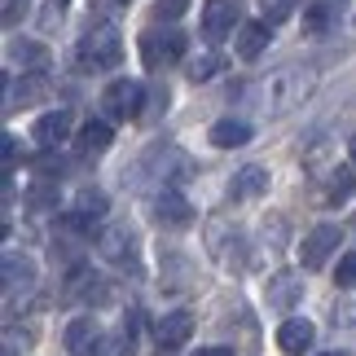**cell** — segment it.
Listing matches in <instances>:
<instances>
[{"label":"cell","instance_id":"1","mask_svg":"<svg viewBox=\"0 0 356 356\" xmlns=\"http://www.w3.org/2000/svg\"><path fill=\"white\" fill-rule=\"evenodd\" d=\"M308 88H312V71H282V75L264 79L251 102L259 115H286L291 106H299L308 97Z\"/></svg>","mask_w":356,"mask_h":356},{"label":"cell","instance_id":"2","mask_svg":"<svg viewBox=\"0 0 356 356\" xmlns=\"http://www.w3.org/2000/svg\"><path fill=\"white\" fill-rule=\"evenodd\" d=\"M123 58V40L111 22L92 26V31L79 40V71H115Z\"/></svg>","mask_w":356,"mask_h":356},{"label":"cell","instance_id":"3","mask_svg":"<svg viewBox=\"0 0 356 356\" xmlns=\"http://www.w3.org/2000/svg\"><path fill=\"white\" fill-rule=\"evenodd\" d=\"M102 106H106L111 119H136L145 111V84H141V79H115V84L106 88Z\"/></svg>","mask_w":356,"mask_h":356},{"label":"cell","instance_id":"4","mask_svg":"<svg viewBox=\"0 0 356 356\" xmlns=\"http://www.w3.org/2000/svg\"><path fill=\"white\" fill-rule=\"evenodd\" d=\"M181 53H185V35H181V31H145V35H141V58H145L149 71H159V66L176 62Z\"/></svg>","mask_w":356,"mask_h":356},{"label":"cell","instance_id":"5","mask_svg":"<svg viewBox=\"0 0 356 356\" xmlns=\"http://www.w3.org/2000/svg\"><path fill=\"white\" fill-rule=\"evenodd\" d=\"M234 26H242V0H207L202 5V35L225 40Z\"/></svg>","mask_w":356,"mask_h":356},{"label":"cell","instance_id":"6","mask_svg":"<svg viewBox=\"0 0 356 356\" xmlns=\"http://www.w3.org/2000/svg\"><path fill=\"white\" fill-rule=\"evenodd\" d=\"M339 246V225H317L312 234H304V246H299V264L304 268H321L330 251Z\"/></svg>","mask_w":356,"mask_h":356},{"label":"cell","instance_id":"7","mask_svg":"<svg viewBox=\"0 0 356 356\" xmlns=\"http://www.w3.org/2000/svg\"><path fill=\"white\" fill-rule=\"evenodd\" d=\"M62 339H66V352H71V356H102V343H106L102 325L92 317H75L71 325H66Z\"/></svg>","mask_w":356,"mask_h":356},{"label":"cell","instance_id":"8","mask_svg":"<svg viewBox=\"0 0 356 356\" xmlns=\"http://www.w3.org/2000/svg\"><path fill=\"white\" fill-rule=\"evenodd\" d=\"M154 220L172 225V229H185V225H194V207H189L185 194H176V189H163V194L154 198Z\"/></svg>","mask_w":356,"mask_h":356},{"label":"cell","instance_id":"9","mask_svg":"<svg viewBox=\"0 0 356 356\" xmlns=\"http://www.w3.org/2000/svg\"><path fill=\"white\" fill-rule=\"evenodd\" d=\"M31 136H35L44 149H58L66 136H71V111H49V115H40L35 128H31Z\"/></svg>","mask_w":356,"mask_h":356},{"label":"cell","instance_id":"10","mask_svg":"<svg viewBox=\"0 0 356 356\" xmlns=\"http://www.w3.org/2000/svg\"><path fill=\"white\" fill-rule=\"evenodd\" d=\"M312 339H317V325L304 321V317H291V321H282V330H277V343L286 356H304L312 348Z\"/></svg>","mask_w":356,"mask_h":356},{"label":"cell","instance_id":"11","mask_svg":"<svg viewBox=\"0 0 356 356\" xmlns=\"http://www.w3.org/2000/svg\"><path fill=\"white\" fill-rule=\"evenodd\" d=\"M189 334H194V317H189V312H168V317H159V325H154L159 348H181Z\"/></svg>","mask_w":356,"mask_h":356},{"label":"cell","instance_id":"12","mask_svg":"<svg viewBox=\"0 0 356 356\" xmlns=\"http://www.w3.org/2000/svg\"><path fill=\"white\" fill-rule=\"evenodd\" d=\"M229 194H234V198H259V194H268V168H259V163H246V168L234 176Z\"/></svg>","mask_w":356,"mask_h":356},{"label":"cell","instance_id":"13","mask_svg":"<svg viewBox=\"0 0 356 356\" xmlns=\"http://www.w3.org/2000/svg\"><path fill=\"white\" fill-rule=\"evenodd\" d=\"M251 141V123L246 119H220V123H211V145L216 149H238Z\"/></svg>","mask_w":356,"mask_h":356},{"label":"cell","instance_id":"14","mask_svg":"<svg viewBox=\"0 0 356 356\" xmlns=\"http://www.w3.org/2000/svg\"><path fill=\"white\" fill-rule=\"evenodd\" d=\"M273 40V22H242L238 26V53L242 58H259Z\"/></svg>","mask_w":356,"mask_h":356},{"label":"cell","instance_id":"15","mask_svg":"<svg viewBox=\"0 0 356 356\" xmlns=\"http://www.w3.org/2000/svg\"><path fill=\"white\" fill-rule=\"evenodd\" d=\"M115 141V128L106 119H88L84 128H79V136H75V145H79V154H102L106 145Z\"/></svg>","mask_w":356,"mask_h":356},{"label":"cell","instance_id":"16","mask_svg":"<svg viewBox=\"0 0 356 356\" xmlns=\"http://www.w3.org/2000/svg\"><path fill=\"white\" fill-rule=\"evenodd\" d=\"M352 189H356L352 168H334L330 181H325V189H321V202H325V207H343V202L352 198Z\"/></svg>","mask_w":356,"mask_h":356},{"label":"cell","instance_id":"17","mask_svg":"<svg viewBox=\"0 0 356 356\" xmlns=\"http://www.w3.org/2000/svg\"><path fill=\"white\" fill-rule=\"evenodd\" d=\"M299 291H304V282H299L295 273H277V277L268 282V304L273 308H291V304H299Z\"/></svg>","mask_w":356,"mask_h":356},{"label":"cell","instance_id":"18","mask_svg":"<svg viewBox=\"0 0 356 356\" xmlns=\"http://www.w3.org/2000/svg\"><path fill=\"white\" fill-rule=\"evenodd\" d=\"M44 92H49V79L40 75V71H35V75H22L18 84H13V92H9V111H13V106H31V102H40Z\"/></svg>","mask_w":356,"mask_h":356},{"label":"cell","instance_id":"19","mask_svg":"<svg viewBox=\"0 0 356 356\" xmlns=\"http://www.w3.org/2000/svg\"><path fill=\"white\" fill-rule=\"evenodd\" d=\"M18 282H22V286H31V282H35V268H31V259L5 255V295H9V299L18 295Z\"/></svg>","mask_w":356,"mask_h":356},{"label":"cell","instance_id":"20","mask_svg":"<svg viewBox=\"0 0 356 356\" xmlns=\"http://www.w3.org/2000/svg\"><path fill=\"white\" fill-rule=\"evenodd\" d=\"M106 211H111V202H106V194H102V189H84V194L75 198V216H79V220H84V225L102 220Z\"/></svg>","mask_w":356,"mask_h":356},{"label":"cell","instance_id":"21","mask_svg":"<svg viewBox=\"0 0 356 356\" xmlns=\"http://www.w3.org/2000/svg\"><path fill=\"white\" fill-rule=\"evenodd\" d=\"M9 58L18 66H26V71H40V66L49 62V49L35 44V40H18V44H9Z\"/></svg>","mask_w":356,"mask_h":356},{"label":"cell","instance_id":"22","mask_svg":"<svg viewBox=\"0 0 356 356\" xmlns=\"http://www.w3.org/2000/svg\"><path fill=\"white\" fill-rule=\"evenodd\" d=\"M97 251L106 259H123V255L132 251V234H128V229H106V234L97 238Z\"/></svg>","mask_w":356,"mask_h":356},{"label":"cell","instance_id":"23","mask_svg":"<svg viewBox=\"0 0 356 356\" xmlns=\"http://www.w3.org/2000/svg\"><path fill=\"white\" fill-rule=\"evenodd\" d=\"M330 18H334V9H330V5H321V0H317V5H312V9L304 13V31H308V35H321L325 26H330Z\"/></svg>","mask_w":356,"mask_h":356},{"label":"cell","instance_id":"24","mask_svg":"<svg viewBox=\"0 0 356 356\" xmlns=\"http://www.w3.org/2000/svg\"><path fill=\"white\" fill-rule=\"evenodd\" d=\"M216 71H220V58H216V53H202V58H194V62H189V79H194V84H202V79H211Z\"/></svg>","mask_w":356,"mask_h":356},{"label":"cell","instance_id":"25","mask_svg":"<svg viewBox=\"0 0 356 356\" xmlns=\"http://www.w3.org/2000/svg\"><path fill=\"white\" fill-rule=\"evenodd\" d=\"M259 9H264V22H286L295 13V0H259Z\"/></svg>","mask_w":356,"mask_h":356},{"label":"cell","instance_id":"26","mask_svg":"<svg viewBox=\"0 0 356 356\" xmlns=\"http://www.w3.org/2000/svg\"><path fill=\"white\" fill-rule=\"evenodd\" d=\"M334 282L343 286V291H352V286H356V251H348L343 259H339V268H334Z\"/></svg>","mask_w":356,"mask_h":356},{"label":"cell","instance_id":"27","mask_svg":"<svg viewBox=\"0 0 356 356\" xmlns=\"http://www.w3.org/2000/svg\"><path fill=\"white\" fill-rule=\"evenodd\" d=\"M185 9H189V0H159V5H154V18L159 22H176Z\"/></svg>","mask_w":356,"mask_h":356},{"label":"cell","instance_id":"28","mask_svg":"<svg viewBox=\"0 0 356 356\" xmlns=\"http://www.w3.org/2000/svg\"><path fill=\"white\" fill-rule=\"evenodd\" d=\"M58 202V185H49V181H40L31 189V207H53Z\"/></svg>","mask_w":356,"mask_h":356},{"label":"cell","instance_id":"29","mask_svg":"<svg viewBox=\"0 0 356 356\" xmlns=\"http://www.w3.org/2000/svg\"><path fill=\"white\" fill-rule=\"evenodd\" d=\"M31 168H35L40 176H62V159H58V154H40Z\"/></svg>","mask_w":356,"mask_h":356},{"label":"cell","instance_id":"30","mask_svg":"<svg viewBox=\"0 0 356 356\" xmlns=\"http://www.w3.org/2000/svg\"><path fill=\"white\" fill-rule=\"evenodd\" d=\"M194 356H234V352H229V348H198Z\"/></svg>","mask_w":356,"mask_h":356},{"label":"cell","instance_id":"31","mask_svg":"<svg viewBox=\"0 0 356 356\" xmlns=\"http://www.w3.org/2000/svg\"><path fill=\"white\" fill-rule=\"evenodd\" d=\"M321 5H330V9H339V5H348V0H321Z\"/></svg>","mask_w":356,"mask_h":356},{"label":"cell","instance_id":"32","mask_svg":"<svg viewBox=\"0 0 356 356\" xmlns=\"http://www.w3.org/2000/svg\"><path fill=\"white\" fill-rule=\"evenodd\" d=\"M321 356H348V352H321Z\"/></svg>","mask_w":356,"mask_h":356},{"label":"cell","instance_id":"33","mask_svg":"<svg viewBox=\"0 0 356 356\" xmlns=\"http://www.w3.org/2000/svg\"><path fill=\"white\" fill-rule=\"evenodd\" d=\"M352 159H356V136H352Z\"/></svg>","mask_w":356,"mask_h":356},{"label":"cell","instance_id":"34","mask_svg":"<svg viewBox=\"0 0 356 356\" xmlns=\"http://www.w3.org/2000/svg\"><path fill=\"white\" fill-rule=\"evenodd\" d=\"M5 356H18V352H13V348H5Z\"/></svg>","mask_w":356,"mask_h":356}]
</instances>
